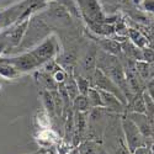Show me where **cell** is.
<instances>
[{"label":"cell","instance_id":"21","mask_svg":"<svg viewBox=\"0 0 154 154\" xmlns=\"http://www.w3.org/2000/svg\"><path fill=\"white\" fill-rule=\"evenodd\" d=\"M142 9L149 14H154V0H142Z\"/></svg>","mask_w":154,"mask_h":154},{"label":"cell","instance_id":"7","mask_svg":"<svg viewBox=\"0 0 154 154\" xmlns=\"http://www.w3.org/2000/svg\"><path fill=\"white\" fill-rule=\"evenodd\" d=\"M21 75V73L9 62L8 58H0V78L3 79H16Z\"/></svg>","mask_w":154,"mask_h":154},{"label":"cell","instance_id":"3","mask_svg":"<svg viewBox=\"0 0 154 154\" xmlns=\"http://www.w3.org/2000/svg\"><path fill=\"white\" fill-rule=\"evenodd\" d=\"M93 79H94V88L100 89V90H104V91H109L113 95H116L123 105H127V99H126L125 94L122 93V90L109 78L104 72H101L100 69H96L94 72Z\"/></svg>","mask_w":154,"mask_h":154},{"label":"cell","instance_id":"15","mask_svg":"<svg viewBox=\"0 0 154 154\" xmlns=\"http://www.w3.org/2000/svg\"><path fill=\"white\" fill-rule=\"evenodd\" d=\"M88 100H89V105L93 106V107H104L102 105V101H101V96L99 93V89L96 88H90L89 91L86 94Z\"/></svg>","mask_w":154,"mask_h":154},{"label":"cell","instance_id":"5","mask_svg":"<svg viewBox=\"0 0 154 154\" xmlns=\"http://www.w3.org/2000/svg\"><path fill=\"white\" fill-rule=\"evenodd\" d=\"M8 59L21 74L32 72V70L41 67V64L37 62V59L33 57V54L31 52H26V53H22L20 56L8 58Z\"/></svg>","mask_w":154,"mask_h":154},{"label":"cell","instance_id":"16","mask_svg":"<svg viewBox=\"0 0 154 154\" xmlns=\"http://www.w3.org/2000/svg\"><path fill=\"white\" fill-rule=\"evenodd\" d=\"M41 96L43 99V104H45V109H46L47 113L49 115V116H53V113L56 112V109H54V100H53L52 93L43 90L41 93Z\"/></svg>","mask_w":154,"mask_h":154},{"label":"cell","instance_id":"13","mask_svg":"<svg viewBox=\"0 0 154 154\" xmlns=\"http://www.w3.org/2000/svg\"><path fill=\"white\" fill-rule=\"evenodd\" d=\"M134 68L142 80H148L150 78V67H149V63H147L146 60H136Z\"/></svg>","mask_w":154,"mask_h":154},{"label":"cell","instance_id":"11","mask_svg":"<svg viewBox=\"0 0 154 154\" xmlns=\"http://www.w3.org/2000/svg\"><path fill=\"white\" fill-rule=\"evenodd\" d=\"M100 46H101V49L105 51L106 53H110L112 56H117L121 53L122 51V46L119 41L116 40H107V38H105V40H102L100 42Z\"/></svg>","mask_w":154,"mask_h":154},{"label":"cell","instance_id":"17","mask_svg":"<svg viewBox=\"0 0 154 154\" xmlns=\"http://www.w3.org/2000/svg\"><path fill=\"white\" fill-rule=\"evenodd\" d=\"M80 154H104L100 147L94 142H84L79 147Z\"/></svg>","mask_w":154,"mask_h":154},{"label":"cell","instance_id":"10","mask_svg":"<svg viewBox=\"0 0 154 154\" xmlns=\"http://www.w3.org/2000/svg\"><path fill=\"white\" fill-rule=\"evenodd\" d=\"M36 78H37L38 82H40L41 86L45 89V90H47V91H54L56 89H57V85L58 84L53 80V78H52V75H51V74H48L46 72L37 73L36 74Z\"/></svg>","mask_w":154,"mask_h":154},{"label":"cell","instance_id":"19","mask_svg":"<svg viewBox=\"0 0 154 154\" xmlns=\"http://www.w3.org/2000/svg\"><path fill=\"white\" fill-rule=\"evenodd\" d=\"M142 60H146L147 63H154V48L150 46L142 48Z\"/></svg>","mask_w":154,"mask_h":154},{"label":"cell","instance_id":"22","mask_svg":"<svg viewBox=\"0 0 154 154\" xmlns=\"http://www.w3.org/2000/svg\"><path fill=\"white\" fill-rule=\"evenodd\" d=\"M132 154H152V148L148 146H140L138 148H136Z\"/></svg>","mask_w":154,"mask_h":154},{"label":"cell","instance_id":"14","mask_svg":"<svg viewBox=\"0 0 154 154\" xmlns=\"http://www.w3.org/2000/svg\"><path fill=\"white\" fill-rule=\"evenodd\" d=\"M73 106L76 112H85L89 109V106H90L89 105L88 96L83 94H78L73 99Z\"/></svg>","mask_w":154,"mask_h":154},{"label":"cell","instance_id":"23","mask_svg":"<svg viewBox=\"0 0 154 154\" xmlns=\"http://www.w3.org/2000/svg\"><path fill=\"white\" fill-rule=\"evenodd\" d=\"M152 154H154V144L152 146Z\"/></svg>","mask_w":154,"mask_h":154},{"label":"cell","instance_id":"20","mask_svg":"<svg viewBox=\"0 0 154 154\" xmlns=\"http://www.w3.org/2000/svg\"><path fill=\"white\" fill-rule=\"evenodd\" d=\"M52 78L53 80L57 83V84H63L67 79V73L64 72L62 68H59L58 70H56L53 74H52Z\"/></svg>","mask_w":154,"mask_h":154},{"label":"cell","instance_id":"18","mask_svg":"<svg viewBox=\"0 0 154 154\" xmlns=\"http://www.w3.org/2000/svg\"><path fill=\"white\" fill-rule=\"evenodd\" d=\"M75 83H76V85H78L79 94L86 95V94H88V91H89V89H90V84H89L88 79L83 78V76H76Z\"/></svg>","mask_w":154,"mask_h":154},{"label":"cell","instance_id":"9","mask_svg":"<svg viewBox=\"0 0 154 154\" xmlns=\"http://www.w3.org/2000/svg\"><path fill=\"white\" fill-rule=\"evenodd\" d=\"M128 106H130L131 111H133V112L146 115V102H144V97H143V91L134 94L132 99L128 100Z\"/></svg>","mask_w":154,"mask_h":154},{"label":"cell","instance_id":"8","mask_svg":"<svg viewBox=\"0 0 154 154\" xmlns=\"http://www.w3.org/2000/svg\"><path fill=\"white\" fill-rule=\"evenodd\" d=\"M127 37H130L131 42L137 46L138 48H146L149 46V40L148 37L144 36L140 31L136 30V29H128V32H127Z\"/></svg>","mask_w":154,"mask_h":154},{"label":"cell","instance_id":"1","mask_svg":"<svg viewBox=\"0 0 154 154\" xmlns=\"http://www.w3.org/2000/svg\"><path fill=\"white\" fill-rule=\"evenodd\" d=\"M30 52L33 54V57L37 59V62L43 66V64L51 59H53L58 52V42L56 37L51 36L41 43H38Z\"/></svg>","mask_w":154,"mask_h":154},{"label":"cell","instance_id":"2","mask_svg":"<svg viewBox=\"0 0 154 154\" xmlns=\"http://www.w3.org/2000/svg\"><path fill=\"white\" fill-rule=\"evenodd\" d=\"M122 128H123V133H125V137H126L127 148L131 153L140 146H146L144 144V138L146 137L140 133L137 125L130 117H123L122 119Z\"/></svg>","mask_w":154,"mask_h":154},{"label":"cell","instance_id":"24","mask_svg":"<svg viewBox=\"0 0 154 154\" xmlns=\"http://www.w3.org/2000/svg\"><path fill=\"white\" fill-rule=\"evenodd\" d=\"M111 2H116V0H111Z\"/></svg>","mask_w":154,"mask_h":154},{"label":"cell","instance_id":"4","mask_svg":"<svg viewBox=\"0 0 154 154\" xmlns=\"http://www.w3.org/2000/svg\"><path fill=\"white\" fill-rule=\"evenodd\" d=\"M29 23H30V19H25V21L20 22L17 26H15L14 29H11L10 31L4 33V38L0 42V46L4 49L8 48H14L20 46V43L22 42L25 33L27 31L29 27Z\"/></svg>","mask_w":154,"mask_h":154},{"label":"cell","instance_id":"6","mask_svg":"<svg viewBox=\"0 0 154 154\" xmlns=\"http://www.w3.org/2000/svg\"><path fill=\"white\" fill-rule=\"evenodd\" d=\"M99 93H100V96H101V101H102V105H104V107L111 110V111H121L125 105L122 104V102L119 100V97L116 95H113L109 91H104V90H100L99 89Z\"/></svg>","mask_w":154,"mask_h":154},{"label":"cell","instance_id":"12","mask_svg":"<svg viewBox=\"0 0 154 154\" xmlns=\"http://www.w3.org/2000/svg\"><path fill=\"white\" fill-rule=\"evenodd\" d=\"M96 58H97V49L95 46H91L90 51H88V53L83 58V68L86 72L93 70L96 66Z\"/></svg>","mask_w":154,"mask_h":154}]
</instances>
